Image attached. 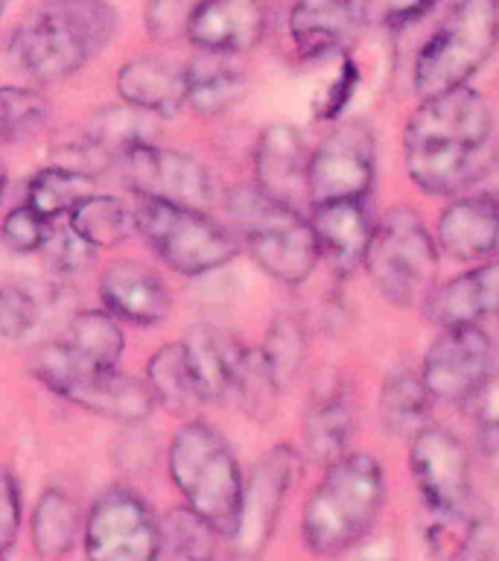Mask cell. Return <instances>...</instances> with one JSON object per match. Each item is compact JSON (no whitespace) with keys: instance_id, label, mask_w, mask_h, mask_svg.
<instances>
[{"instance_id":"cell-50","label":"cell","mask_w":499,"mask_h":561,"mask_svg":"<svg viewBox=\"0 0 499 561\" xmlns=\"http://www.w3.org/2000/svg\"><path fill=\"white\" fill-rule=\"evenodd\" d=\"M3 193H7V167L0 161V202H3Z\"/></svg>"},{"instance_id":"cell-48","label":"cell","mask_w":499,"mask_h":561,"mask_svg":"<svg viewBox=\"0 0 499 561\" xmlns=\"http://www.w3.org/2000/svg\"><path fill=\"white\" fill-rule=\"evenodd\" d=\"M0 88H33L30 77L21 68L9 33L0 38Z\"/></svg>"},{"instance_id":"cell-30","label":"cell","mask_w":499,"mask_h":561,"mask_svg":"<svg viewBox=\"0 0 499 561\" xmlns=\"http://www.w3.org/2000/svg\"><path fill=\"white\" fill-rule=\"evenodd\" d=\"M143 380H147L149 392H152V401L161 403L164 410L175 412V415H187L193 407L201 403L190 363H187L184 342H166V345H161L149 357Z\"/></svg>"},{"instance_id":"cell-13","label":"cell","mask_w":499,"mask_h":561,"mask_svg":"<svg viewBox=\"0 0 499 561\" xmlns=\"http://www.w3.org/2000/svg\"><path fill=\"white\" fill-rule=\"evenodd\" d=\"M376 173V144L365 123H341L315 147L306 164V199H365Z\"/></svg>"},{"instance_id":"cell-9","label":"cell","mask_w":499,"mask_h":561,"mask_svg":"<svg viewBox=\"0 0 499 561\" xmlns=\"http://www.w3.org/2000/svg\"><path fill=\"white\" fill-rule=\"evenodd\" d=\"M114 158L120 167L123 184L131 193H138L140 199L173 202L199 210L213 202V179L205 164L178 149L158 147L152 140V144L117 149Z\"/></svg>"},{"instance_id":"cell-29","label":"cell","mask_w":499,"mask_h":561,"mask_svg":"<svg viewBox=\"0 0 499 561\" xmlns=\"http://www.w3.org/2000/svg\"><path fill=\"white\" fill-rule=\"evenodd\" d=\"M432 394L420 380V375L411 371H397L383 383L380 389V401H376V415L383 430H388L397 438H411L415 433L429 424V412H432Z\"/></svg>"},{"instance_id":"cell-33","label":"cell","mask_w":499,"mask_h":561,"mask_svg":"<svg viewBox=\"0 0 499 561\" xmlns=\"http://www.w3.org/2000/svg\"><path fill=\"white\" fill-rule=\"evenodd\" d=\"M88 245L94 249H114L131 234L135 214L117 196H94L88 193L77 208L70 210V222Z\"/></svg>"},{"instance_id":"cell-18","label":"cell","mask_w":499,"mask_h":561,"mask_svg":"<svg viewBox=\"0 0 499 561\" xmlns=\"http://www.w3.org/2000/svg\"><path fill=\"white\" fill-rule=\"evenodd\" d=\"M318 257L336 275H350L365 261L368 243L374 234V219L365 199H333L315 202L310 214Z\"/></svg>"},{"instance_id":"cell-51","label":"cell","mask_w":499,"mask_h":561,"mask_svg":"<svg viewBox=\"0 0 499 561\" xmlns=\"http://www.w3.org/2000/svg\"><path fill=\"white\" fill-rule=\"evenodd\" d=\"M7 7H9V0H0V18H3V12H7Z\"/></svg>"},{"instance_id":"cell-14","label":"cell","mask_w":499,"mask_h":561,"mask_svg":"<svg viewBox=\"0 0 499 561\" xmlns=\"http://www.w3.org/2000/svg\"><path fill=\"white\" fill-rule=\"evenodd\" d=\"M409 471L420 503L427 506H453L473 500L471 454L455 433L427 424L411 436Z\"/></svg>"},{"instance_id":"cell-2","label":"cell","mask_w":499,"mask_h":561,"mask_svg":"<svg viewBox=\"0 0 499 561\" xmlns=\"http://www.w3.org/2000/svg\"><path fill=\"white\" fill-rule=\"evenodd\" d=\"M120 15L108 0H47L9 33L33 85L73 77L112 44Z\"/></svg>"},{"instance_id":"cell-45","label":"cell","mask_w":499,"mask_h":561,"mask_svg":"<svg viewBox=\"0 0 499 561\" xmlns=\"http://www.w3.org/2000/svg\"><path fill=\"white\" fill-rule=\"evenodd\" d=\"M42 252L50 257L53 266H59L61 272H79L91 263V254L96 252L94 245H88L73 228H53L44 240Z\"/></svg>"},{"instance_id":"cell-17","label":"cell","mask_w":499,"mask_h":561,"mask_svg":"<svg viewBox=\"0 0 499 561\" xmlns=\"http://www.w3.org/2000/svg\"><path fill=\"white\" fill-rule=\"evenodd\" d=\"M368 21V0H295L289 9V42L301 59L339 53Z\"/></svg>"},{"instance_id":"cell-16","label":"cell","mask_w":499,"mask_h":561,"mask_svg":"<svg viewBox=\"0 0 499 561\" xmlns=\"http://www.w3.org/2000/svg\"><path fill=\"white\" fill-rule=\"evenodd\" d=\"M438 252L455 263L490 261L499 252V199L488 193L455 196L438 217Z\"/></svg>"},{"instance_id":"cell-1","label":"cell","mask_w":499,"mask_h":561,"mask_svg":"<svg viewBox=\"0 0 499 561\" xmlns=\"http://www.w3.org/2000/svg\"><path fill=\"white\" fill-rule=\"evenodd\" d=\"M490 135L494 108L476 88L464 85L427 96L403 129L406 173L429 196L467 191L479 175Z\"/></svg>"},{"instance_id":"cell-26","label":"cell","mask_w":499,"mask_h":561,"mask_svg":"<svg viewBox=\"0 0 499 561\" xmlns=\"http://www.w3.org/2000/svg\"><path fill=\"white\" fill-rule=\"evenodd\" d=\"M184 103L199 114H222L245 94V73L225 53H205L184 65Z\"/></svg>"},{"instance_id":"cell-47","label":"cell","mask_w":499,"mask_h":561,"mask_svg":"<svg viewBox=\"0 0 499 561\" xmlns=\"http://www.w3.org/2000/svg\"><path fill=\"white\" fill-rule=\"evenodd\" d=\"M21 533V489L15 473L0 465V556H7Z\"/></svg>"},{"instance_id":"cell-23","label":"cell","mask_w":499,"mask_h":561,"mask_svg":"<svg viewBox=\"0 0 499 561\" xmlns=\"http://www.w3.org/2000/svg\"><path fill=\"white\" fill-rule=\"evenodd\" d=\"M420 307L436 328L479 324L485 316L499 313V261H481L438 284Z\"/></svg>"},{"instance_id":"cell-20","label":"cell","mask_w":499,"mask_h":561,"mask_svg":"<svg viewBox=\"0 0 499 561\" xmlns=\"http://www.w3.org/2000/svg\"><path fill=\"white\" fill-rule=\"evenodd\" d=\"M310 152L301 131L289 123H271L254 144V184L271 199L295 205L306 196Z\"/></svg>"},{"instance_id":"cell-15","label":"cell","mask_w":499,"mask_h":561,"mask_svg":"<svg viewBox=\"0 0 499 561\" xmlns=\"http://www.w3.org/2000/svg\"><path fill=\"white\" fill-rule=\"evenodd\" d=\"M269 26L266 0H196L187 24V42L205 53L254 50Z\"/></svg>"},{"instance_id":"cell-41","label":"cell","mask_w":499,"mask_h":561,"mask_svg":"<svg viewBox=\"0 0 499 561\" xmlns=\"http://www.w3.org/2000/svg\"><path fill=\"white\" fill-rule=\"evenodd\" d=\"M112 158H114L112 149L88 135V138L82 140H65V144H59V147L50 152V164L61 167V170H70V173L94 179V175L108 170Z\"/></svg>"},{"instance_id":"cell-43","label":"cell","mask_w":499,"mask_h":561,"mask_svg":"<svg viewBox=\"0 0 499 561\" xmlns=\"http://www.w3.org/2000/svg\"><path fill=\"white\" fill-rule=\"evenodd\" d=\"M0 234L12 252H42L44 240L50 234V219L38 217L30 205H18L0 222Z\"/></svg>"},{"instance_id":"cell-37","label":"cell","mask_w":499,"mask_h":561,"mask_svg":"<svg viewBox=\"0 0 499 561\" xmlns=\"http://www.w3.org/2000/svg\"><path fill=\"white\" fill-rule=\"evenodd\" d=\"M263 357L275 371L280 386H289L301 375L306 363V331L301 319L289 313H280L271 319L266 340H263Z\"/></svg>"},{"instance_id":"cell-35","label":"cell","mask_w":499,"mask_h":561,"mask_svg":"<svg viewBox=\"0 0 499 561\" xmlns=\"http://www.w3.org/2000/svg\"><path fill=\"white\" fill-rule=\"evenodd\" d=\"M217 529L190 506L166 512L164 520H158V556L166 559H210L213 556Z\"/></svg>"},{"instance_id":"cell-31","label":"cell","mask_w":499,"mask_h":561,"mask_svg":"<svg viewBox=\"0 0 499 561\" xmlns=\"http://www.w3.org/2000/svg\"><path fill=\"white\" fill-rule=\"evenodd\" d=\"M283 386L269 368L260 348H245L236 357L234 375H231V394L240 403V410L257 424H269L278 412V398Z\"/></svg>"},{"instance_id":"cell-49","label":"cell","mask_w":499,"mask_h":561,"mask_svg":"<svg viewBox=\"0 0 499 561\" xmlns=\"http://www.w3.org/2000/svg\"><path fill=\"white\" fill-rule=\"evenodd\" d=\"M473 191L488 193V196H497L499 199V156L490 158L488 164H481L479 175H476V182L471 184Z\"/></svg>"},{"instance_id":"cell-21","label":"cell","mask_w":499,"mask_h":561,"mask_svg":"<svg viewBox=\"0 0 499 561\" xmlns=\"http://www.w3.org/2000/svg\"><path fill=\"white\" fill-rule=\"evenodd\" d=\"M59 398L120 424H143L155 407L147 380L123 375L117 366L88 368Z\"/></svg>"},{"instance_id":"cell-10","label":"cell","mask_w":499,"mask_h":561,"mask_svg":"<svg viewBox=\"0 0 499 561\" xmlns=\"http://www.w3.org/2000/svg\"><path fill=\"white\" fill-rule=\"evenodd\" d=\"M88 559L152 561L158 559V520L147 500L131 489L103 491L82 526Z\"/></svg>"},{"instance_id":"cell-39","label":"cell","mask_w":499,"mask_h":561,"mask_svg":"<svg viewBox=\"0 0 499 561\" xmlns=\"http://www.w3.org/2000/svg\"><path fill=\"white\" fill-rule=\"evenodd\" d=\"M473 438L488 462H499V383L490 377L473 398Z\"/></svg>"},{"instance_id":"cell-38","label":"cell","mask_w":499,"mask_h":561,"mask_svg":"<svg viewBox=\"0 0 499 561\" xmlns=\"http://www.w3.org/2000/svg\"><path fill=\"white\" fill-rule=\"evenodd\" d=\"M50 103L35 88H0V144H18L50 123Z\"/></svg>"},{"instance_id":"cell-25","label":"cell","mask_w":499,"mask_h":561,"mask_svg":"<svg viewBox=\"0 0 499 561\" xmlns=\"http://www.w3.org/2000/svg\"><path fill=\"white\" fill-rule=\"evenodd\" d=\"M182 342L201 403L225 401L231 394V375L243 345L213 324H196Z\"/></svg>"},{"instance_id":"cell-12","label":"cell","mask_w":499,"mask_h":561,"mask_svg":"<svg viewBox=\"0 0 499 561\" xmlns=\"http://www.w3.org/2000/svg\"><path fill=\"white\" fill-rule=\"evenodd\" d=\"M494 377V342L479 324L441 328L427 348L420 380L441 403H471Z\"/></svg>"},{"instance_id":"cell-11","label":"cell","mask_w":499,"mask_h":561,"mask_svg":"<svg viewBox=\"0 0 499 561\" xmlns=\"http://www.w3.org/2000/svg\"><path fill=\"white\" fill-rule=\"evenodd\" d=\"M301 468V454L292 445H275L243 480V497L236 508L234 533L228 535L231 550L240 556H260L275 535L289 489Z\"/></svg>"},{"instance_id":"cell-6","label":"cell","mask_w":499,"mask_h":561,"mask_svg":"<svg viewBox=\"0 0 499 561\" xmlns=\"http://www.w3.org/2000/svg\"><path fill=\"white\" fill-rule=\"evenodd\" d=\"M499 44V0H455L411 65V88L420 100L464 88Z\"/></svg>"},{"instance_id":"cell-4","label":"cell","mask_w":499,"mask_h":561,"mask_svg":"<svg viewBox=\"0 0 499 561\" xmlns=\"http://www.w3.org/2000/svg\"><path fill=\"white\" fill-rule=\"evenodd\" d=\"M225 214L254 263L283 287H301L322 261L310 219L295 205L271 199L257 184L231 187L225 193Z\"/></svg>"},{"instance_id":"cell-22","label":"cell","mask_w":499,"mask_h":561,"mask_svg":"<svg viewBox=\"0 0 499 561\" xmlns=\"http://www.w3.org/2000/svg\"><path fill=\"white\" fill-rule=\"evenodd\" d=\"M350 430H353V410H350L348 386L336 371H324L310 389L304 424H301L306 456L318 465H330L345 454Z\"/></svg>"},{"instance_id":"cell-44","label":"cell","mask_w":499,"mask_h":561,"mask_svg":"<svg viewBox=\"0 0 499 561\" xmlns=\"http://www.w3.org/2000/svg\"><path fill=\"white\" fill-rule=\"evenodd\" d=\"M359 82H362V73H359V65L350 56H345L339 65V73L330 79V85L318 96L315 103V117L318 121H339L348 103L357 94Z\"/></svg>"},{"instance_id":"cell-8","label":"cell","mask_w":499,"mask_h":561,"mask_svg":"<svg viewBox=\"0 0 499 561\" xmlns=\"http://www.w3.org/2000/svg\"><path fill=\"white\" fill-rule=\"evenodd\" d=\"M135 228L149 249L182 275H205L236 257L240 243L231 228L219 226L205 210L173 202L140 199Z\"/></svg>"},{"instance_id":"cell-42","label":"cell","mask_w":499,"mask_h":561,"mask_svg":"<svg viewBox=\"0 0 499 561\" xmlns=\"http://www.w3.org/2000/svg\"><path fill=\"white\" fill-rule=\"evenodd\" d=\"M196 0H149L147 3V33L158 44H175L187 38V24Z\"/></svg>"},{"instance_id":"cell-5","label":"cell","mask_w":499,"mask_h":561,"mask_svg":"<svg viewBox=\"0 0 499 561\" xmlns=\"http://www.w3.org/2000/svg\"><path fill=\"white\" fill-rule=\"evenodd\" d=\"M166 471L184 497L217 535L234 533L236 508L243 497V473L234 450L217 427L205 421H184L166 447Z\"/></svg>"},{"instance_id":"cell-7","label":"cell","mask_w":499,"mask_h":561,"mask_svg":"<svg viewBox=\"0 0 499 561\" xmlns=\"http://www.w3.org/2000/svg\"><path fill=\"white\" fill-rule=\"evenodd\" d=\"M438 257L436 237L429 234L418 210L394 205L374 222L362 266L385 301L394 307H420L436 287Z\"/></svg>"},{"instance_id":"cell-34","label":"cell","mask_w":499,"mask_h":561,"mask_svg":"<svg viewBox=\"0 0 499 561\" xmlns=\"http://www.w3.org/2000/svg\"><path fill=\"white\" fill-rule=\"evenodd\" d=\"M161 117L152 112H143L138 105H105L91 114L88 121V135L100 144L117 152V149L135 147V144H152L161 131Z\"/></svg>"},{"instance_id":"cell-40","label":"cell","mask_w":499,"mask_h":561,"mask_svg":"<svg viewBox=\"0 0 499 561\" xmlns=\"http://www.w3.org/2000/svg\"><path fill=\"white\" fill-rule=\"evenodd\" d=\"M38 322V301L26 287L3 284L0 287V336L3 340H24Z\"/></svg>"},{"instance_id":"cell-3","label":"cell","mask_w":499,"mask_h":561,"mask_svg":"<svg viewBox=\"0 0 499 561\" xmlns=\"http://www.w3.org/2000/svg\"><path fill=\"white\" fill-rule=\"evenodd\" d=\"M385 473L371 454H341L324 465V477L301 515V541L315 556H341L357 547L380 517Z\"/></svg>"},{"instance_id":"cell-46","label":"cell","mask_w":499,"mask_h":561,"mask_svg":"<svg viewBox=\"0 0 499 561\" xmlns=\"http://www.w3.org/2000/svg\"><path fill=\"white\" fill-rule=\"evenodd\" d=\"M441 0H368V24L380 30H406L432 12Z\"/></svg>"},{"instance_id":"cell-28","label":"cell","mask_w":499,"mask_h":561,"mask_svg":"<svg viewBox=\"0 0 499 561\" xmlns=\"http://www.w3.org/2000/svg\"><path fill=\"white\" fill-rule=\"evenodd\" d=\"M82 526H85V515L77 500L61 489H47L33 508L30 538H33L38 556L56 559V556H68L73 550V543L82 535Z\"/></svg>"},{"instance_id":"cell-32","label":"cell","mask_w":499,"mask_h":561,"mask_svg":"<svg viewBox=\"0 0 499 561\" xmlns=\"http://www.w3.org/2000/svg\"><path fill=\"white\" fill-rule=\"evenodd\" d=\"M59 340L96 366H117V359L123 357V345H126L120 322L108 310H79Z\"/></svg>"},{"instance_id":"cell-36","label":"cell","mask_w":499,"mask_h":561,"mask_svg":"<svg viewBox=\"0 0 499 561\" xmlns=\"http://www.w3.org/2000/svg\"><path fill=\"white\" fill-rule=\"evenodd\" d=\"M91 182L88 175L70 173L56 164H47L42 173L33 175V182L26 187V205L44 219H56L61 214H70L79 202L91 193Z\"/></svg>"},{"instance_id":"cell-19","label":"cell","mask_w":499,"mask_h":561,"mask_svg":"<svg viewBox=\"0 0 499 561\" xmlns=\"http://www.w3.org/2000/svg\"><path fill=\"white\" fill-rule=\"evenodd\" d=\"M100 298L108 313L138 328H155L173 310L161 275L138 261H114L100 278Z\"/></svg>"},{"instance_id":"cell-24","label":"cell","mask_w":499,"mask_h":561,"mask_svg":"<svg viewBox=\"0 0 499 561\" xmlns=\"http://www.w3.org/2000/svg\"><path fill=\"white\" fill-rule=\"evenodd\" d=\"M114 88L123 103L138 105L158 117H173L184 105V70L152 53L126 61L117 70Z\"/></svg>"},{"instance_id":"cell-27","label":"cell","mask_w":499,"mask_h":561,"mask_svg":"<svg viewBox=\"0 0 499 561\" xmlns=\"http://www.w3.org/2000/svg\"><path fill=\"white\" fill-rule=\"evenodd\" d=\"M420 541L438 559H455L467 556L471 547L479 541L481 515L473 506V500L453 503V506H420L418 517Z\"/></svg>"}]
</instances>
